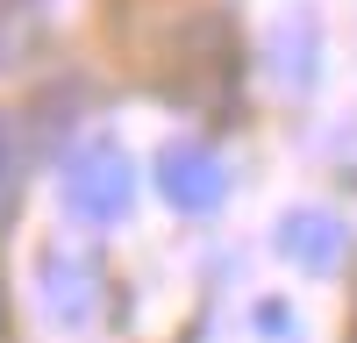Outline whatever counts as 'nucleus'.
<instances>
[{
  "mask_svg": "<svg viewBox=\"0 0 357 343\" xmlns=\"http://www.w3.org/2000/svg\"><path fill=\"white\" fill-rule=\"evenodd\" d=\"M314 50H321L314 22H307V15H286V22L272 29V72H279V86H307V79H314Z\"/></svg>",
  "mask_w": 357,
  "mask_h": 343,
  "instance_id": "obj_4",
  "label": "nucleus"
},
{
  "mask_svg": "<svg viewBox=\"0 0 357 343\" xmlns=\"http://www.w3.org/2000/svg\"><path fill=\"white\" fill-rule=\"evenodd\" d=\"M158 193L172 200L178 215H215L229 200V165L207 151L200 136H178L158 151Z\"/></svg>",
  "mask_w": 357,
  "mask_h": 343,
  "instance_id": "obj_2",
  "label": "nucleus"
},
{
  "mask_svg": "<svg viewBox=\"0 0 357 343\" xmlns=\"http://www.w3.org/2000/svg\"><path fill=\"white\" fill-rule=\"evenodd\" d=\"M279 257L301 265L307 279H329V272H343V257H350V222L329 215V208H286L279 215Z\"/></svg>",
  "mask_w": 357,
  "mask_h": 343,
  "instance_id": "obj_3",
  "label": "nucleus"
},
{
  "mask_svg": "<svg viewBox=\"0 0 357 343\" xmlns=\"http://www.w3.org/2000/svg\"><path fill=\"white\" fill-rule=\"evenodd\" d=\"M8 165H15V136H8V114H0V193H8Z\"/></svg>",
  "mask_w": 357,
  "mask_h": 343,
  "instance_id": "obj_6",
  "label": "nucleus"
},
{
  "mask_svg": "<svg viewBox=\"0 0 357 343\" xmlns=\"http://www.w3.org/2000/svg\"><path fill=\"white\" fill-rule=\"evenodd\" d=\"M43 36V15H36V0H0V72H15L29 50H36Z\"/></svg>",
  "mask_w": 357,
  "mask_h": 343,
  "instance_id": "obj_5",
  "label": "nucleus"
},
{
  "mask_svg": "<svg viewBox=\"0 0 357 343\" xmlns=\"http://www.w3.org/2000/svg\"><path fill=\"white\" fill-rule=\"evenodd\" d=\"M65 215L72 222H93V229H107V222H122L129 215V200H136V165H129V151L114 136H86L79 151L65 158Z\"/></svg>",
  "mask_w": 357,
  "mask_h": 343,
  "instance_id": "obj_1",
  "label": "nucleus"
}]
</instances>
